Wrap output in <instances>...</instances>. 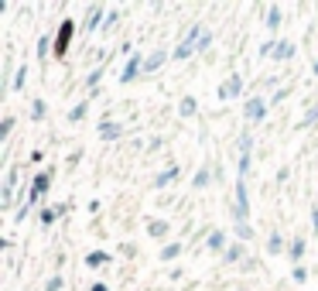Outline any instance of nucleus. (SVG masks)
I'll use <instances>...</instances> for the list:
<instances>
[{"label":"nucleus","instance_id":"obj_3","mask_svg":"<svg viewBox=\"0 0 318 291\" xmlns=\"http://www.w3.org/2000/svg\"><path fill=\"white\" fill-rule=\"evenodd\" d=\"M240 93V76H233L229 82H226L223 89H219V99H226V96H236Z\"/></svg>","mask_w":318,"mask_h":291},{"label":"nucleus","instance_id":"obj_19","mask_svg":"<svg viewBox=\"0 0 318 291\" xmlns=\"http://www.w3.org/2000/svg\"><path fill=\"white\" fill-rule=\"evenodd\" d=\"M291 52H294L291 45H281V48H277V58H287V55H291Z\"/></svg>","mask_w":318,"mask_h":291},{"label":"nucleus","instance_id":"obj_2","mask_svg":"<svg viewBox=\"0 0 318 291\" xmlns=\"http://www.w3.org/2000/svg\"><path fill=\"white\" fill-rule=\"evenodd\" d=\"M140 69H144V65H140V58L133 55L130 62H127V72H123V76H120V82H130V79L137 76V72H140Z\"/></svg>","mask_w":318,"mask_h":291},{"label":"nucleus","instance_id":"obj_14","mask_svg":"<svg viewBox=\"0 0 318 291\" xmlns=\"http://www.w3.org/2000/svg\"><path fill=\"white\" fill-rule=\"evenodd\" d=\"M147 230H150V233H154V236H161V233H165V230H168V226H165V223H157V219H154V223H150V226H147Z\"/></svg>","mask_w":318,"mask_h":291},{"label":"nucleus","instance_id":"obj_13","mask_svg":"<svg viewBox=\"0 0 318 291\" xmlns=\"http://www.w3.org/2000/svg\"><path fill=\"white\" fill-rule=\"evenodd\" d=\"M209 247L219 250V247H223V233H212V236H209Z\"/></svg>","mask_w":318,"mask_h":291},{"label":"nucleus","instance_id":"obj_4","mask_svg":"<svg viewBox=\"0 0 318 291\" xmlns=\"http://www.w3.org/2000/svg\"><path fill=\"white\" fill-rule=\"evenodd\" d=\"M246 116H250V120H260L263 116V103L260 99H250V103H246Z\"/></svg>","mask_w":318,"mask_h":291},{"label":"nucleus","instance_id":"obj_10","mask_svg":"<svg viewBox=\"0 0 318 291\" xmlns=\"http://www.w3.org/2000/svg\"><path fill=\"white\" fill-rule=\"evenodd\" d=\"M99 134L110 140V137H116V134H120V127H116V123H103V130H99Z\"/></svg>","mask_w":318,"mask_h":291},{"label":"nucleus","instance_id":"obj_12","mask_svg":"<svg viewBox=\"0 0 318 291\" xmlns=\"http://www.w3.org/2000/svg\"><path fill=\"white\" fill-rule=\"evenodd\" d=\"M281 247H284V240H281V236H270V243H267V250H270V253H277V250H281Z\"/></svg>","mask_w":318,"mask_h":291},{"label":"nucleus","instance_id":"obj_8","mask_svg":"<svg viewBox=\"0 0 318 291\" xmlns=\"http://www.w3.org/2000/svg\"><path fill=\"white\" fill-rule=\"evenodd\" d=\"M86 264H89V267H103V264H106V253H89Z\"/></svg>","mask_w":318,"mask_h":291},{"label":"nucleus","instance_id":"obj_17","mask_svg":"<svg viewBox=\"0 0 318 291\" xmlns=\"http://www.w3.org/2000/svg\"><path fill=\"white\" fill-rule=\"evenodd\" d=\"M178 250H182V247H178V243H171L168 250H165V260H171V257H178Z\"/></svg>","mask_w":318,"mask_h":291},{"label":"nucleus","instance_id":"obj_20","mask_svg":"<svg viewBox=\"0 0 318 291\" xmlns=\"http://www.w3.org/2000/svg\"><path fill=\"white\" fill-rule=\"evenodd\" d=\"M291 253H294V257H301V253H304V243H301V240H294V247H291Z\"/></svg>","mask_w":318,"mask_h":291},{"label":"nucleus","instance_id":"obj_6","mask_svg":"<svg viewBox=\"0 0 318 291\" xmlns=\"http://www.w3.org/2000/svg\"><path fill=\"white\" fill-rule=\"evenodd\" d=\"M45 189H48V175H41V178H38V182H35V192L28 195V202H35V199H38V195H41V192H45Z\"/></svg>","mask_w":318,"mask_h":291},{"label":"nucleus","instance_id":"obj_18","mask_svg":"<svg viewBox=\"0 0 318 291\" xmlns=\"http://www.w3.org/2000/svg\"><path fill=\"white\" fill-rule=\"evenodd\" d=\"M267 24H270V28H277V24H281V14H277V11H270V18H267Z\"/></svg>","mask_w":318,"mask_h":291},{"label":"nucleus","instance_id":"obj_5","mask_svg":"<svg viewBox=\"0 0 318 291\" xmlns=\"http://www.w3.org/2000/svg\"><path fill=\"white\" fill-rule=\"evenodd\" d=\"M69 35H72V24L65 21V24H62V31H58V45H55V52H65V41H69Z\"/></svg>","mask_w":318,"mask_h":291},{"label":"nucleus","instance_id":"obj_16","mask_svg":"<svg viewBox=\"0 0 318 291\" xmlns=\"http://www.w3.org/2000/svg\"><path fill=\"white\" fill-rule=\"evenodd\" d=\"M182 113H195V99H185V103H182Z\"/></svg>","mask_w":318,"mask_h":291},{"label":"nucleus","instance_id":"obj_15","mask_svg":"<svg viewBox=\"0 0 318 291\" xmlns=\"http://www.w3.org/2000/svg\"><path fill=\"white\" fill-rule=\"evenodd\" d=\"M195 185H199V189H202V185H209V172H206V168L195 175Z\"/></svg>","mask_w":318,"mask_h":291},{"label":"nucleus","instance_id":"obj_22","mask_svg":"<svg viewBox=\"0 0 318 291\" xmlns=\"http://www.w3.org/2000/svg\"><path fill=\"white\" fill-rule=\"evenodd\" d=\"M93 291H106V284H96V288Z\"/></svg>","mask_w":318,"mask_h":291},{"label":"nucleus","instance_id":"obj_7","mask_svg":"<svg viewBox=\"0 0 318 291\" xmlns=\"http://www.w3.org/2000/svg\"><path fill=\"white\" fill-rule=\"evenodd\" d=\"M175 175H178V168H168V172H161L157 178H154V185H168V182L175 178Z\"/></svg>","mask_w":318,"mask_h":291},{"label":"nucleus","instance_id":"obj_21","mask_svg":"<svg viewBox=\"0 0 318 291\" xmlns=\"http://www.w3.org/2000/svg\"><path fill=\"white\" fill-rule=\"evenodd\" d=\"M62 288V277H52V281H48V291H58Z\"/></svg>","mask_w":318,"mask_h":291},{"label":"nucleus","instance_id":"obj_11","mask_svg":"<svg viewBox=\"0 0 318 291\" xmlns=\"http://www.w3.org/2000/svg\"><path fill=\"white\" fill-rule=\"evenodd\" d=\"M161 62H165V52H154V55L147 58V69H157Z\"/></svg>","mask_w":318,"mask_h":291},{"label":"nucleus","instance_id":"obj_1","mask_svg":"<svg viewBox=\"0 0 318 291\" xmlns=\"http://www.w3.org/2000/svg\"><path fill=\"white\" fill-rule=\"evenodd\" d=\"M195 38H199V28H192V31L185 35V41L175 48V58H188V55H192V48H195Z\"/></svg>","mask_w":318,"mask_h":291},{"label":"nucleus","instance_id":"obj_9","mask_svg":"<svg viewBox=\"0 0 318 291\" xmlns=\"http://www.w3.org/2000/svg\"><path fill=\"white\" fill-rule=\"evenodd\" d=\"M315 120H318V106H311L308 113L301 116V127H308V123H315Z\"/></svg>","mask_w":318,"mask_h":291}]
</instances>
